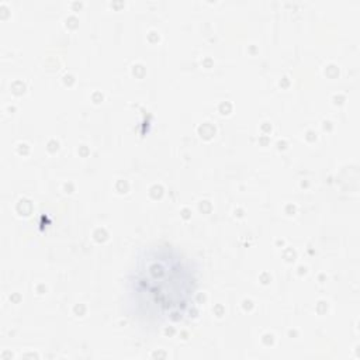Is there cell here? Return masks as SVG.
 I'll return each instance as SVG.
<instances>
[{"label": "cell", "instance_id": "1", "mask_svg": "<svg viewBox=\"0 0 360 360\" xmlns=\"http://www.w3.org/2000/svg\"><path fill=\"white\" fill-rule=\"evenodd\" d=\"M191 262L174 248L143 249L127 277V300L135 318L143 322H176L191 311L197 294Z\"/></svg>", "mask_w": 360, "mask_h": 360}]
</instances>
